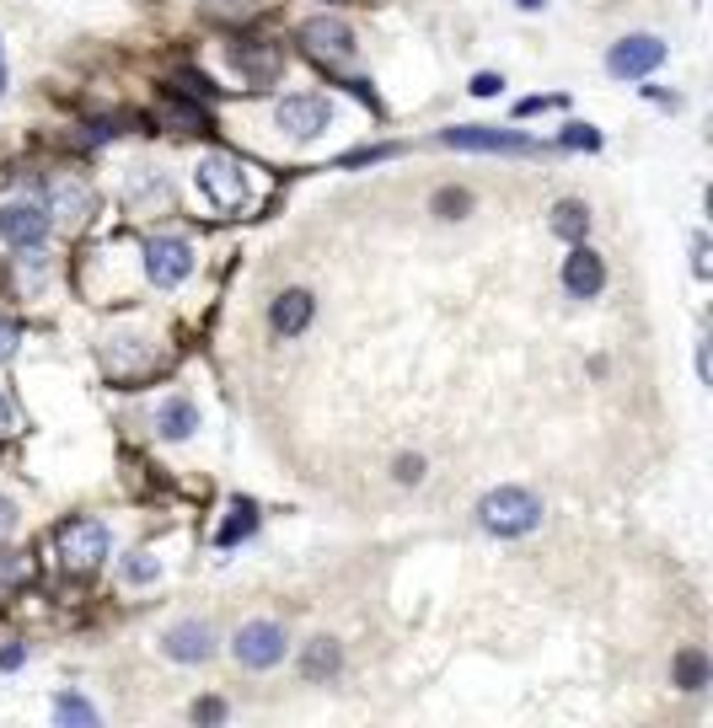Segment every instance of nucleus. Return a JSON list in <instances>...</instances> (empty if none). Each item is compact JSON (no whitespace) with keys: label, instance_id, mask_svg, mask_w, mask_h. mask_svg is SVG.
Returning a JSON list of instances; mask_svg holds the SVG:
<instances>
[{"label":"nucleus","instance_id":"1","mask_svg":"<svg viewBox=\"0 0 713 728\" xmlns=\"http://www.w3.org/2000/svg\"><path fill=\"white\" fill-rule=\"evenodd\" d=\"M478 525L488 535H526L542 525V498L526 493V487H494L483 504H478Z\"/></svg>","mask_w":713,"mask_h":728},{"label":"nucleus","instance_id":"2","mask_svg":"<svg viewBox=\"0 0 713 728\" xmlns=\"http://www.w3.org/2000/svg\"><path fill=\"white\" fill-rule=\"evenodd\" d=\"M194 183H199V194L220 209V215H231V209H242L248 204V172H242V161L237 155H199V166H194Z\"/></svg>","mask_w":713,"mask_h":728},{"label":"nucleus","instance_id":"3","mask_svg":"<svg viewBox=\"0 0 713 728\" xmlns=\"http://www.w3.org/2000/svg\"><path fill=\"white\" fill-rule=\"evenodd\" d=\"M146 274H151L156 290H177L194 274V246L183 236H151L146 242Z\"/></svg>","mask_w":713,"mask_h":728},{"label":"nucleus","instance_id":"4","mask_svg":"<svg viewBox=\"0 0 713 728\" xmlns=\"http://www.w3.org/2000/svg\"><path fill=\"white\" fill-rule=\"evenodd\" d=\"M59 557L76 574L97 568L102 557H107V525L102 520H70V525H59Z\"/></svg>","mask_w":713,"mask_h":728},{"label":"nucleus","instance_id":"5","mask_svg":"<svg viewBox=\"0 0 713 728\" xmlns=\"http://www.w3.org/2000/svg\"><path fill=\"white\" fill-rule=\"evenodd\" d=\"M231 654H237L242 670H274L285 659V627L279 622H248V627L237 632Z\"/></svg>","mask_w":713,"mask_h":728},{"label":"nucleus","instance_id":"6","mask_svg":"<svg viewBox=\"0 0 713 728\" xmlns=\"http://www.w3.org/2000/svg\"><path fill=\"white\" fill-rule=\"evenodd\" d=\"M660 65H665V44L655 33H633V38L611 44V54H607V70L617 81H639V76H649Z\"/></svg>","mask_w":713,"mask_h":728},{"label":"nucleus","instance_id":"7","mask_svg":"<svg viewBox=\"0 0 713 728\" xmlns=\"http://www.w3.org/2000/svg\"><path fill=\"white\" fill-rule=\"evenodd\" d=\"M274 124H279L296 146H311V140L333 124V107H327V97H285L274 107Z\"/></svg>","mask_w":713,"mask_h":728},{"label":"nucleus","instance_id":"8","mask_svg":"<svg viewBox=\"0 0 713 728\" xmlns=\"http://www.w3.org/2000/svg\"><path fill=\"white\" fill-rule=\"evenodd\" d=\"M440 146L457 150H488V155H537V146L526 135H509V129H488V124H467V129H446Z\"/></svg>","mask_w":713,"mask_h":728},{"label":"nucleus","instance_id":"9","mask_svg":"<svg viewBox=\"0 0 713 728\" xmlns=\"http://www.w3.org/2000/svg\"><path fill=\"white\" fill-rule=\"evenodd\" d=\"M0 236L11 246H38L49 236V209L38 198H16V204H0Z\"/></svg>","mask_w":713,"mask_h":728},{"label":"nucleus","instance_id":"10","mask_svg":"<svg viewBox=\"0 0 713 728\" xmlns=\"http://www.w3.org/2000/svg\"><path fill=\"white\" fill-rule=\"evenodd\" d=\"M44 209H49V220H59L65 231H76L92 215V188L81 177H54L49 194H44Z\"/></svg>","mask_w":713,"mask_h":728},{"label":"nucleus","instance_id":"11","mask_svg":"<svg viewBox=\"0 0 713 728\" xmlns=\"http://www.w3.org/2000/svg\"><path fill=\"white\" fill-rule=\"evenodd\" d=\"M563 290L574 294V300H596V294L607 290V263H601L585 242L563 257Z\"/></svg>","mask_w":713,"mask_h":728},{"label":"nucleus","instance_id":"12","mask_svg":"<svg viewBox=\"0 0 713 728\" xmlns=\"http://www.w3.org/2000/svg\"><path fill=\"white\" fill-rule=\"evenodd\" d=\"M301 44L317 59H349L355 54V33H349V22H338V16H311L301 27Z\"/></svg>","mask_w":713,"mask_h":728},{"label":"nucleus","instance_id":"13","mask_svg":"<svg viewBox=\"0 0 713 728\" xmlns=\"http://www.w3.org/2000/svg\"><path fill=\"white\" fill-rule=\"evenodd\" d=\"M161 654L177 659V665H204V659H215V632L204 622H177L161 637Z\"/></svg>","mask_w":713,"mask_h":728},{"label":"nucleus","instance_id":"14","mask_svg":"<svg viewBox=\"0 0 713 728\" xmlns=\"http://www.w3.org/2000/svg\"><path fill=\"white\" fill-rule=\"evenodd\" d=\"M311 311H317V300L306 290H285L274 300V327H279L285 338H301L306 327H311Z\"/></svg>","mask_w":713,"mask_h":728},{"label":"nucleus","instance_id":"15","mask_svg":"<svg viewBox=\"0 0 713 728\" xmlns=\"http://www.w3.org/2000/svg\"><path fill=\"white\" fill-rule=\"evenodd\" d=\"M156 429H161V439H188L199 429V407L188 396H166L161 413H156Z\"/></svg>","mask_w":713,"mask_h":728},{"label":"nucleus","instance_id":"16","mask_svg":"<svg viewBox=\"0 0 713 728\" xmlns=\"http://www.w3.org/2000/svg\"><path fill=\"white\" fill-rule=\"evenodd\" d=\"M553 231H559L563 242H585V231H590V209H585L579 198H563L559 209H553Z\"/></svg>","mask_w":713,"mask_h":728},{"label":"nucleus","instance_id":"17","mask_svg":"<svg viewBox=\"0 0 713 728\" xmlns=\"http://www.w3.org/2000/svg\"><path fill=\"white\" fill-rule=\"evenodd\" d=\"M16 279H22L27 290H44V285H49V252H44V242L22 246V257H16Z\"/></svg>","mask_w":713,"mask_h":728},{"label":"nucleus","instance_id":"18","mask_svg":"<svg viewBox=\"0 0 713 728\" xmlns=\"http://www.w3.org/2000/svg\"><path fill=\"white\" fill-rule=\"evenodd\" d=\"M338 670V643L333 637H317L311 648H306V680H322Z\"/></svg>","mask_w":713,"mask_h":728},{"label":"nucleus","instance_id":"19","mask_svg":"<svg viewBox=\"0 0 713 728\" xmlns=\"http://www.w3.org/2000/svg\"><path fill=\"white\" fill-rule=\"evenodd\" d=\"M257 531V509H253V498H237L231 504V525L220 531V546H237L242 535H253Z\"/></svg>","mask_w":713,"mask_h":728},{"label":"nucleus","instance_id":"20","mask_svg":"<svg viewBox=\"0 0 713 728\" xmlns=\"http://www.w3.org/2000/svg\"><path fill=\"white\" fill-rule=\"evenodd\" d=\"M54 718H59V724L97 728V707H92V702H81V696H54Z\"/></svg>","mask_w":713,"mask_h":728},{"label":"nucleus","instance_id":"21","mask_svg":"<svg viewBox=\"0 0 713 728\" xmlns=\"http://www.w3.org/2000/svg\"><path fill=\"white\" fill-rule=\"evenodd\" d=\"M676 675H681L687 691H703V685H709V659H703V654H681V659H676Z\"/></svg>","mask_w":713,"mask_h":728},{"label":"nucleus","instance_id":"22","mask_svg":"<svg viewBox=\"0 0 713 728\" xmlns=\"http://www.w3.org/2000/svg\"><path fill=\"white\" fill-rule=\"evenodd\" d=\"M124 579H129V583H151L156 579V557H151V552H129V557H124Z\"/></svg>","mask_w":713,"mask_h":728},{"label":"nucleus","instance_id":"23","mask_svg":"<svg viewBox=\"0 0 713 728\" xmlns=\"http://www.w3.org/2000/svg\"><path fill=\"white\" fill-rule=\"evenodd\" d=\"M563 146H585V150H596L601 146V135H596V129H590V124H568V129H563Z\"/></svg>","mask_w":713,"mask_h":728},{"label":"nucleus","instance_id":"24","mask_svg":"<svg viewBox=\"0 0 713 728\" xmlns=\"http://www.w3.org/2000/svg\"><path fill=\"white\" fill-rule=\"evenodd\" d=\"M16 343H22V327L0 316V359H11V354H16Z\"/></svg>","mask_w":713,"mask_h":728},{"label":"nucleus","instance_id":"25","mask_svg":"<svg viewBox=\"0 0 713 728\" xmlns=\"http://www.w3.org/2000/svg\"><path fill=\"white\" fill-rule=\"evenodd\" d=\"M467 204H472V198H467V194H440V198H435V209H440L446 220H457V215H461V209H467Z\"/></svg>","mask_w":713,"mask_h":728},{"label":"nucleus","instance_id":"26","mask_svg":"<svg viewBox=\"0 0 713 728\" xmlns=\"http://www.w3.org/2000/svg\"><path fill=\"white\" fill-rule=\"evenodd\" d=\"M418 477H424V461H418V455H403V461H398V483H418Z\"/></svg>","mask_w":713,"mask_h":728},{"label":"nucleus","instance_id":"27","mask_svg":"<svg viewBox=\"0 0 713 728\" xmlns=\"http://www.w3.org/2000/svg\"><path fill=\"white\" fill-rule=\"evenodd\" d=\"M11 531H16V504H11V498L0 493V541H5Z\"/></svg>","mask_w":713,"mask_h":728},{"label":"nucleus","instance_id":"28","mask_svg":"<svg viewBox=\"0 0 713 728\" xmlns=\"http://www.w3.org/2000/svg\"><path fill=\"white\" fill-rule=\"evenodd\" d=\"M499 86H505L499 76H478V81H472V97H494Z\"/></svg>","mask_w":713,"mask_h":728},{"label":"nucleus","instance_id":"29","mask_svg":"<svg viewBox=\"0 0 713 728\" xmlns=\"http://www.w3.org/2000/svg\"><path fill=\"white\" fill-rule=\"evenodd\" d=\"M692 257H698V263H692V268H698V279H709V242H703V236L692 242Z\"/></svg>","mask_w":713,"mask_h":728},{"label":"nucleus","instance_id":"30","mask_svg":"<svg viewBox=\"0 0 713 728\" xmlns=\"http://www.w3.org/2000/svg\"><path fill=\"white\" fill-rule=\"evenodd\" d=\"M194 718L215 724V718H226V707H220V702H199V707H194Z\"/></svg>","mask_w":713,"mask_h":728},{"label":"nucleus","instance_id":"31","mask_svg":"<svg viewBox=\"0 0 713 728\" xmlns=\"http://www.w3.org/2000/svg\"><path fill=\"white\" fill-rule=\"evenodd\" d=\"M11 429H16V413H11V402L0 396V435H11Z\"/></svg>","mask_w":713,"mask_h":728},{"label":"nucleus","instance_id":"32","mask_svg":"<svg viewBox=\"0 0 713 728\" xmlns=\"http://www.w3.org/2000/svg\"><path fill=\"white\" fill-rule=\"evenodd\" d=\"M515 5H520V11H542L548 0H515Z\"/></svg>","mask_w":713,"mask_h":728},{"label":"nucleus","instance_id":"33","mask_svg":"<svg viewBox=\"0 0 713 728\" xmlns=\"http://www.w3.org/2000/svg\"><path fill=\"white\" fill-rule=\"evenodd\" d=\"M0 86H5V70H0Z\"/></svg>","mask_w":713,"mask_h":728}]
</instances>
